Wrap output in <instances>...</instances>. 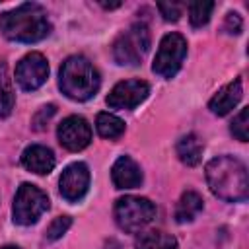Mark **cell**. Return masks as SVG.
<instances>
[{
    "instance_id": "6da1fadb",
    "label": "cell",
    "mask_w": 249,
    "mask_h": 249,
    "mask_svg": "<svg viewBox=\"0 0 249 249\" xmlns=\"http://www.w3.org/2000/svg\"><path fill=\"white\" fill-rule=\"evenodd\" d=\"M206 183L210 191L228 202L245 200L249 195L247 167L233 156H218L206 163Z\"/></svg>"
},
{
    "instance_id": "7a4b0ae2",
    "label": "cell",
    "mask_w": 249,
    "mask_h": 249,
    "mask_svg": "<svg viewBox=\"0 0 249 249\" xmlns=\"http://www.w3.org/2000/svg\"><path fill=\"white\" fill-rule=\"evenodd\" d=\"M51 21L43 6L25 2L0 14V31L6 39L18 43H37L51 33Z\"/></svg>"
},
{
    "instance_id": "3957f363",
    "label": "cell",
    "mask_w": 249,
    "mask_h": 249,
    "mask_svg": "<svg viewBox=\"0 0 249 249\" xmlns=\"http://www.w3.org/2000/svg\"><path fill=\"white\" fill-rule=\"evenodd\" d=\"M58 86L66 97L74 101H88L99 89V74L86 56L74 54L62 62Z\"/></svg>"
},
{
    "instance_id": "277c9868",
    "label": "cell",
    "mask_w": 249,
    "mask_h": 249,
    "mask_svg": "<svg viewBox=\"0 0 249 249\" xmlns=\"http://www.w3.org/2000/svg\"><path fill=\"white\" fill-rule=\"evenodd\" d=\"M150 49V31L144 23L130 25L124 33L117 37L113 43V56L117 64L123 66H136L142 62Z\"/></svg>"
},
{
    "instance_id": "5b68a950",
    "label": "cell",
    "mask_w": 249,
    "mask_h": 249,
    "mask_svg": "<svg viewBox=\"0 0 249 249\" xmlns=\"http://www.w3.org/2000/svg\"><path fill=\"white\" fill-rule=\"evenodd\" d=\"M156 218V206L144 196H123L115 202V220L124 231H140Z\"/></svg>"
},
{
    "instance_id": "8992f818",
    "label": "cell",
    "mask_w": 249,
    "mask_h": 249,
    "mask_svg": "<svg viewBox=\"0 0 249 249\" xmlns=\"http://www.w3.org/2000/svg\"><path fill=\"white\" fill-rule=\"evenodd\" d=\"M49 210V196L31 183H21L14 198V222L19 226L35 224Z\"/></svg>"
},
{
    "instance_id": "52a82bcc",
    "label": "cell",
    "mask_w": 249,
    "mask_h": 249,
    "mask_svg": "<svg viewBox=\"0 0 249 249\" xmlns=\"http://www.w3.org/2000/svg\"><path fill=\"white\" fill-rule=\"evenodd\" d=\"M187 54V41L183 35L179 33H167L161 41H160V49L158 54L154 58L152 70L154 74L161 76V78H173Z\"/></svg>"
},
{
    "instance_id": "ba28073f",
    "label": "cell",
    "mask_w": 249,
    "mask_h": 249,
    "mask_svg": "<svg viewBox=\"0 0 249 249\" xmlns=\"http://www.w3.org/2000/svg\"><path fill=\"white\" fill-rule=\"evenodd\" d=\"M47 76H49V64L41 53L25 54L16 66V80L19 88L25 91L39 89L47 82Z\"/></svg>"
},
{
    "instance_id": "9c48e42d",
    "label": "cell",
    "mask_w": 249,
    "mask_h": 249,
    "mask_svg": "<svg viewBox=\"0 0 249 249\" xmlns=\"http://www.w3.org/2000/svg\"><path fill=\"white\" fill-rule=\"evenodd\" d=\"M150 93V86L144 80H123L107 95V105L113 109H134Z\"/></svg>"
},
{
    "instance_id": "30bf717a",
    "label": "cell",
    "mask_w": 249,
    "mask_h": 249,
    "mask_svg": "<svg viewBox=\"0 0 249 249\" xmlns=\"http://www.w3.org/2000/svg\"><path fill=\"white\" fill-rule=\"evenodd\" d=\"M56 136H58V142L66 150L80 152L91 142V126L88 124V121L84 117L70 115L58 124Z\"/></svg>"
},
{
    "instance_id": "8fae6325",
    "label": "cell",
    "mask_w": 249,
    "mask_h": 249,
    "mask_svg": "<svg viewBox=\"0 0 249 249\" xmlns=\"http://www.w3.org/2000/svg\"><path fill=\"white\" fill-rule=\"evenodd\" d=\"M88 187H89V169L86 163L82 161H76V163H70L62 175H60V181H58V189H60V195L70 200V202H76L80 200L86 193H88Z\"/></svg>"
},
{
    "instance_id": "7c38bea8",
    "label": "cell",
    "mask_w": 249,
    "mask_h": 249,
    "mask_svg": "<svg viewBox=\"0 0 249 249\" xmlns=\"http://www.w3.org/2000/svg\"><path fill=\"white\" fill-rule=\"evenodd\" d=\"M21 165L37 175H47L54 167V154L51 148L41 144H31L21 154Z\"/></svg>"
},
{
    "instance_id": "4fadbf2b",
    "label": "cell",
    "mask_w": 249,
    "mask_h": 249,
    "mask_svg": "<svg viewBox=\"0 0 249 249\" xmlns=\"http://www.w3.org/2000/svg\"><path fill=\"white\" fill-rule=\"evenodd\" d=\"M111 179L115 183L117 189H134L140 187L142 183V171L140 165L128 158V156H121L113 167H111Z\"/></svg>"
},
{
    "instance_id": "5bb4252c",
    "label": "cell",
    "mask_w": 249,
    "mask_h": 249,
    "mask_svg": "<svg viewBox=\"0 0 249 249\" xmlns=\"http://www.w3.org/2000/svg\"><path fill=\"white\" fill-rule=\"evenodd\" d=\"M243 89H241V80H233L230 84H226L222 89H218V93L210 99L208 107L214 115H228L241 99Z\"/></svg>"
},
{
    "instance_id": "9a60e30c",
    "label": "cell",
    "mask_w": 249,
    "mask_h": 249,
    "mask_svg": "<svg viewBox=\"0 0 249 249\" xmlns=\"http://www.w3.org/2000/svg\"><path fill=\"white\" fill-rule=\"evenodd\" d=\"M202 210V196L195 191H187L181 195L177 206H175V220L179 224L191 222L198 216V212Z\"/></svg>"
},
{
    "instance_id": "2e32d148",
    "label": "cell",
    "mask_w": 249,
    "mask_h": 249,
    "mask_svg": "<svg viewBox=\"0 0 249 249\" xmlns=\"http://www.w3.org/2000/svg\"><path fill=\"white\" fill-rule=\"evenodd\" d=\"M177 156L185 165H196L202 158V142L196 134H185L177 142Z\"/></svg>"
},
{
    "instance_id": "e0dca14e",
    "label": "cell",
    "mask_w": 249,
    "mask_h": 249,
    "mask_svg": "<svg viewBox=\"0 0 249 249\" xmlns=\"http://www.w3.org/2000/svg\"><path fill=\"white\" fill-rule=\"evenodd\" d=\"M134 247L136 249H177V239L165 231L152 230V231L140 233Z\"/></svg>"
},
{
    "instance_id": "ac0fdd59",
    "label": "cell",
    "mask_w": 249,
    "mask_h": 249,
    "mask_svg": "<svg viewBox=\"0 0 249 249\" xmlns=\"http://www.w3.org/2000/svg\"><path fill=\"white\" fill-rule=\"evenodd\" d=\"M14 103H16V95H14V86H12V78L8 72V64L6 60L0 58V119L12 113Z\"/></svg>"
},
{
    "instance_id": "d6986e66",
    "label": "cell",
    "mask_w": 249,
    "mask_h": 249,
    "mask_svg": "<svg viewBox=\"0 0 249 249\" xmlns=\"http://www.w3.org/2000/svg\"><path fill=\"white\" fill-rule=\"evenodd\" d=\"M95 128L103 138L113 140V138H119L124 132V123L119 117L111 115V113H99L97 119H95Z\"/></svg>"
},
{
    "instance_id": "ffe728a7",
    "label": "cell",
    "mask_w": 249,
    "mask_h": 249,
    "mask_svg": "<svg viewBox=\"0 0 249 249\" xmlns=\"http://www.w3.org/2000/svg\"><path fill=\"white\" fill-rule=\"evenodd\" d=\"M214 10V2H191L189 4V19L193 27H202L208 23L210 14Z\"/></svg>"
},
{
    "instance_id": "44dd1931",
    "label": "cell",
    "mask_w": 249,
    "mask_h": 249,
    "mask_svg": "<svg viewBox=\"0 0 249 249\" xmlns=\"http://www.w3.org/2000/svg\"><path fill=\"white\" fill-rule=\"evenodd\" d=\"M231 134L241 140V142H247L249 138V107H243L231 121Z\"/></svg>"
},
{
    "instance_id": "7402d4cb",
    "label": "cell",
    "mask_w": 249,
    "mask_h": 249,
    "mask_svg": "<svg viewBox=\"0 0 249 249\" xmlns=\"http://www.w3.org/2000/svg\"><path fill=\"white\" fill-rule=\"evenodd\" d=\"M70 226H72V218L70 216H58V218H54L51 222V226L47 228V239L49 241H54V239L62 237L68 231Z\"/></svg>"
},
{
    "instance_id": "603a6c76",
    "label": "cell",
    "mask_w": 249,
    "mask_h": 249,
    "mask_svg": "<svg viewBox=\"0 0 249 249\" xmlns=\"http://www.w3.org/2000/svg\"><path fill=\"white\" fill-rule=\"evenodd\" d=\"M158 10H160V14L163 16L165 21H177L181 18L183 6L179 2H160L158 4Z\"/></svg>"
},
{
    "instance_id": "cb8c5ba5",
    "label": "cell",
    "mask_w": 249,
    "mask_h": 249,
    "mask_svg": "<svg viewBox=\"0 0 249 249\" xmlns=\"http://www.w3.org/2000/svg\"><path fill=\"white\" fill-rule=\"evenodd\" d=\"M241 27H243V21L239 18V14L235 12H230L226 16V21H224V29L230 33V35H239L241 33Z\"/></svg>"
},
{
    "instance_id": "d4e9b609",
    "label": "cell",
    "mask_w": 249,
    "mask_h": 249,
    "mask_svg": "<svg viewBox=\"0 0 249 249\" xmlns=\"http://www.w3.org/2000/svg\"><path fill=\"white\" fill-rule=\"evenodd\" d=\"M53 115H54V105H45V107H41V111H39V113L35 115V119H33L35 128L41 130L43 124H47V121H49Z\"/></svg>"
},
{
    "instance_id": "484cf974",
    "label": "cell",
    "mask_w": 249,
    "mask_h": 249,
    "mask_svg": "<svg viewBox=\"0 0 249 249\" xmlns=\"http://www.w3.org/2000/svg\"><path fill=\"white\" fill-rule=\"evenodd\" d=\"M101 6H103L105 10H113V8H119L121 2H101Z\"/></svg>"
},
{
    "instance_id": "4316f807",
    "label": "cell",
    "mask_w": 249,
    "mask_h": 249,
    "mask_svg": "<svg viewBox=\"0 0 249 249\" xmlns=\"http://www.w3.org/2000/svg\"><path fill=\"white\" fill-rule=\"evenodd\" d=\"M0 249H19V247H16V245H6V247H0Z\"/></svg>"
}]
</instances>
